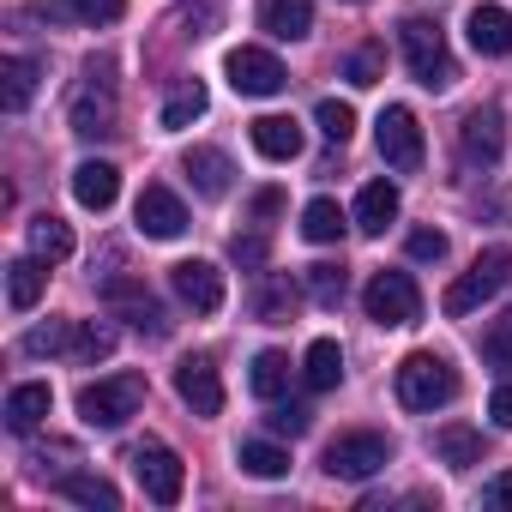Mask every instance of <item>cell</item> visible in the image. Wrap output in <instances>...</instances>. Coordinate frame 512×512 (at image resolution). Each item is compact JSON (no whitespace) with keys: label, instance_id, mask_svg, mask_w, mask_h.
Returning a JSON list of instances; mask_svg holds the SVG:
<instances>
[{"label":"cell","instance_id":"obj_1","mask_svg":"<svg viewBox=\"0 0 512 512\" xmlns=\"http://www.w3.org/2000/svg\"><path fill=\"white\" fill-rule=\"evenodd\" d=\"M398 49H404V67H410L416 85H428V91H452L458 85V61H452L446 31L434 19H404L398 25Z\"/></svg>","mask_w":512,"mask_h":512},{"label":"cell","instance_id":"obj_2","mask_svg":"<svg viewBox=\"0 0 512 512\" xmlns=\"http://www.w3.org/2000/svg\"><path fill=\"white\" fill-rule=\"evenodd\" d=\"M452 398H458V374L446 356H434V350L404 356V368H398V404L404 410H440Z\"/></svg>","mask_w":512,"mask_h":512},{"label":"cell","instance_id":"obj_3","mask_svg":"<svg viewBox=\"0 0 512 512\" xmlns=\"http://www.w3.org/2000/svg\"><path fill=\"white\" fill-rule=\"evenodd\" d=\"M326 476H338V482H368V476H380L386 464H392V440L386 434H374V428H350V434H338L332 446H326Z\"/></svg>","mask_w":512,"mask_h":512},{"label":"cell","instance_id":"obj_4","mask_svg":"<svg viewBox=\"0 0 512 512\" xmlns=\"http://www.w3.org/2000/svg\"><path fill=\"white\" fill-rule=\"evenodd\" d=\"M139 404H145V374H109L79 392V416L91 428H121L127 416H139Z\"/></svg>","mask_w":512,"mask_h":512},{"label":"cell","instance_id":"obj_5","mask_svg":"<svg viewBox=\"0 0 512 512\" xmlns=\"http://www.w3.org/2000/svg\"><path fill=\"white\" fill-rule=\"evenodd\" d=\"M506 284H512V247H488V253H476V266L446 290V314H476V308L494 302Z\"/></svg>","mask_w":512,"mask_h":512},{"label":"cell","instance_id":"obj_6","mask_svg":"<svg viewBox=\"0 0 512 512\" xmlns=\"http://www.w3.org/2000/svg\"><path fill=\"white\" fill-rule=\"evenodd\" d=\"M67 127L79 139H109L115 133V79H109V67H85V85L67 103Z\"/></svg>","mask_w":512,"mask_h":512},{"label":"cell","instance_id":"obj_7","mask_svg":"<svg viewBox=\"0 0 512 512\" xmlns=\"http://www.w3.org/2000/svg\"><path fill=\"white\" fill-rule=\"evenodd\" d=\"M362 308L374 326H416L422 320V290L410 272H374V284L362 290Z\"/></svg>","mask_w":512,"mask_h":512},{"label":"cell","instance_id":"obj_8","mask_svg":"<svg viewBox=\"0 0 512 512\" xmlns=\"http://www.w3.org/2000/svg\"><path fill=\"white\" fill-rule=\"evenodd\" d=\"M133 476H139L145 500H157V506H175V500H181V488H187V464H181L163 440L133 446Z\"/></svg>","mask_w":512,"mask_h":512},{"label":"cell","instance_id":"obj_9","mask_svg":"<svg viewBox=\"0 0 512 512\" xmlns=\"http://www.w3.org/2000/svg\"><path fill=\"white\" fill-rule=\"evenodd\" d=\"M374 139H380V157H386V169H398V175H416V169H422V127H416V115H410L404 103L380 109V121H374Z\"/></svg>","mask_w":512,"mask_h":512},{"label":"cell","instance_id":"obj_10","mask_svg":"<svg viewBox=\"0 0 512 512\" xmlns=\"http://www.w3.org/2000/svg\"><path fill=\"white\" fill-rule=\"evenodd\" d=\"M103 302H109L133 332H145V338H169V314H163V302H157L139 278H109V284H103Z\"/></svg>","mask_w":512,"mask_h":512},{"label":"cell","instance_id":"obj_11","mask_svg":"<svg viewBox=\"0 0 512 512\" xmlns=\"http://www.w3.org/2000/svg\"><path fill=\"white\" fill-rule=\"evenodd\" d=\"M223 73H229V85H235L241 97H278V91L290 85V73H284V61H278L272 49H229Z\"/></svg>","mask_w":512,"mask_h":512},{"label":"cell","instance_id":"obj_12","mask_svg":"<svg viewBox=\"0 0 512 512\" xmlns=\"http://www.w3.org/2000/svg\"><path fill=\"white\" fill-rule=\"evenodd\" d=\"M169 284H175V296H181L193 314H217V308H223V272H217L211 260H181V266H169Z\"/></svg>","mask_w":512,"mask_h":512},{"label":"cell","instance_id":"obj_13","mask_svg":"<svg viewBox=\"0 0 512 512\" xmlns=\"http://www.w3.org/2000/svg\"><path fill=\"white\" fill-rule=\"evenodd\" d=\"M175 392H181V404H187L193 416H217V410H223L217 362H211V356H187V362L175 368Z\"/></svg>","mask_w":512,"mask_h":512},{"label":"cell","instance_id":"obj_14","mask_svg":"<svg viewBox=\"0 0 512 512\" xmlns=\"http://www.w3.org/2000/svg\"><path fill=\"white\" fill-rule=\"evenodd\" d=\"M133 217H139V229H145L151 241H175V235L187 229V205H181V199H175L169 187H157V181H151V187L139 193Z\"/></svg>","mask_w":512,"mask_h":512},{"label":"cell","instance_id":"obj_15","mask_svg":"<svg viewBox=\"0 0 512 512\" xmlns=\"http://www.w3.org/2000/svg\"><path fill=\"white\" fill-rule=\"evenodd\" d=\"M458 145H464V157H470V163L494 169V163H500V145H506L500 109H494V103H488V109H470V115H464V127H458Z\"/></svg>","mask_w":512,"mask_h":512},{"label":"cell","instance_id":"obj_16","mask_svg":"<svg viewBox=\"0 0 512 512\" xmlns=\"http://www.w3.org/2000/svg\"><path fill=\"white\" fill-rule=\"evenodd\" d=\"M181 175L193 181V193H199V199H223V193H229V175H235V163H229L217 145H193V151L181 157Z\"/></svg>","mask_w":512,"mask_h":512},{"label":"cell","instance_id":"obj_17","mask_svg":"<svg viewBox=\"0 0 512 512\" xmlns=\"http://www.w3.org/2000/svg\"><path fill=\"white\" fill-rule=\"evenodd\" d=\"M49 410H55L49 380H25V386L7 392V428H13V434H37V428L49 422Z\"/></svg>","mask_w":512,"mask_h":512},{"label":"cell","instance_id":"obj_18","mask_svg":"<svg viewBox=\"0 0 512 512\" xmlns=\"http://www.w3.org/2000/svg\"><path fill=\"white\" fill-rule=\"evenodd\" d=\"M260 31L278 43H302L314 31V0H260Z\"/></svg>","mask_w":512,"mask_h":512},{"label":"cell","instance_id":"obj_19","mask_svg":"<svg viewBox=\"0 0 512 512\" xmlns=\"http://www.w3.org/2000/svg\"><path fill=\"white\" fill-rule=\"evenodd\" d=\"M115 193H121V169H115V163L97 157V163H79V169H73V199H79L85 211H109Z\"/></svg>","mask_w":512,"mask_h":512},{"label":"cell","instance_id":"obj_20","mask_svg":"<svg viewBox=\"0 0 512 512\" xmlns=\"http://www.w3.org/2000/svg\"><path fill=\"white\" fill-rule=\"evenodd\" d=\"M253 151L272 163H290V157H302V127L290 115H260L253 121Z\"/></svg>","mask_w":512,"mask_h":512},{"label":"cell","instance_id":"obj_21","mask_svg":"<svg viewBox=\"0 0 512 512\" xmlns=\"http://www.w3.org/2000/svg\"><path fill=\"white\" fill-rule=\"evenodd\" d=\"M31 97H37V61L31 55H7L0 61V109L19 115V109H31Z\"/></svg>","mask_w":512,"mask_h":512},{"label":"cell","instance_id":"obj_22","mask_svg":"<svg viewBox=\"0 0 512 512\" xmlns=\"http://www.w3.org/2000/svg\"><path fill=\"white\" fill-rule=\"evenodd\" d=\"M398 217V187L392 181H368L356 193V229L362 235H386V223Z\"/></svg>","mask_w":512,"mask_h":512},{"label":"cell","instance_id":"obj_23","mask_svg":"<svg viewBox=\"0 0 512 512\" xmlns=\"http://www.w3.org/2000/svg\"><path fill=\"white\" fill-rule=\"evenodd\" d=\"M470 49L476 55H512V13L506 7H476L470 13Z\"/></svg>","mask_w":512,"mask_h":512},{"label":"cell","instance_id":"obj_24","mask_svg":"<svg viewBox=\"0 0 512 512\" xmlns=\"http://www.w3.org/2000/svg\"><path fill=\"white\" fill-rule=\"evenodd\" d=\"M296 302H302V290L290 284V272H266L260 278V296H253V314H260L266 326H284L296 314Z\"/></svg>","mask_w":512,"mask_h":512},{"label":"cell","instance_id":"obj_25","mask_svg":"<svg viewBox=\"0 0 512 512\" xmlns=\"http://www.w3.org/2000/svg\"><path fill=\"white\" fill-rule=\"evenodd\" d=\"M302 380H308V392H332L344 380V350L332 338H314L308 356H302Z\"/></svg>","mask_w":512,"mask_h":512},{"label":"cell","instance_id":"obj_26","mask_svg":"<svg viewBox=\"0 0 512 512\" xmlns=\"http://www.w3.org/2000/svg\"><path fill=\"white\" fill-rule=\"evenodd\" d=\"M434 458L452 464V470H470V464H482V434L464 428V422H446V428L434 434Z\"/></svg>","mask_w":512,"mask_h":512},{"label":"cell","instance_id":"obj_27","mask_svg":"<svg viewBox=\"0 0 512 512\" xmlns=\"http://www.w3.org/2000/svg\"><path fill=\"white\" fill-rule=\"evenodd\" d=\"M55 488H61L73 506H91V512H115V506H121L115 482H109V476H91V470H73V476H61Z\"/></svg>","mask_w":512,"mask_h":512},{"label":"cell","instance_id":"obj_28","mask_svg":"<svg viewBox=\"0 0 512 512\" xmlns=\"http://www.w3.org/2000/svg\"><path fill=\"white\" fill-rule=\"evenodd\" d=\"M43 266H49V260H37V253H31V260H13V266H7V302H13L19 314L43 302V284H49Z\"/></svg>","mask_w":512,"mask_h":512},{"label":"cell","instance_id":"obj_29","mask_svg":"<svg viewBox=\"0 0 512 512\" xmlns=\"http://www.w3.org/2000/svg\"><path fill=\"white\" fill-rule=\"evenodd\" d=\"M235 464H241L247 476H260V482H278V476H290V452H284L278 440H241Z\"/></svg>","mask_w":512,"mask_h":512},{"label":"cell","instance_id":"obj_30","mask_svg":"<svg viewBox=\"0 0 512 512\" xmlns=\"http://www.w3.org/2000/svg\"><path fill=\"white\" fill-rule=\"evenodd\" d=\"M205 103H211V97H205V85H199V79H181V85L169 91V103H163V127H169V133L193 127V121L205 115Z\"/></svg>","mask_w":512,"mask_h":512},{"label":"cell","instance_id":"obj_31","mask_svg":"<svg viewBox=\"0 0 512 512\" xmlns=\"http://www.w3.org/2000/svg\"><path fill=\"white\" fill-rule=\"evenodd\" d=\"M31 253H37V260H49V266H61L67 260V253H73V229L61 223V217H31Z\"/></svg>","mask_w":512,"mask_h":512},{"label":"cell","instance_id":"obj_32","mask_svg":"<svg viewBox=\"0 0 512 512\" xmlns=\"http://www.w3.org/2000/svg\"><path fill=\"white\" fill-rule=\"evenodd\" d=\"M247 386H253V398H278V392L290 386V356H284V350H260V356H253Z\"/></svg>","mask_w":512,"mask_h":512},{"label":"cell","instance_id":"obj_33","mask_svg":"<svg viewBox=\"0 0 512 512\" xmlns=\"http://www.w3.org/2000/svg\"><path fill=\"white\" fill-rule=\"evenodd\" d=\"M67 356H73V362H109V356H115V332H109L103 320H79Z\"/></svg>","mask_w":512,"mask_h":512},{"label":"cell","instance_id":"obj_34","mask_svg":"<svg viewBox=\"0 0 512 512\" xmlns=\"http://www.w3.org/2000/svg\"><path fill=\"white\" fill-rule=\"evenodd\" d=\"M344 229H350V217L338 211V199H314V205L302 211V235H308V241H320V247H326V241H338Z\"/></svg>","mask_w":512,"mask_h":512},{"label":"cell","instance_id":"obj_35","mask_svg":"<svg viewBox=\"0 0 512 512\" xmlns=\"http://www.w3.org/2000/svg\"><path fill=\"white\" fill-rule=\"evenodd\" d=\"M344 79L362 85V91L380 85V79H386V49H380V43H362L356 55H344Z\"/></svg>","mask_w":512,"mask_h":512},{"label":"cell","instance_id":"obj_36","mask_svg":"<svg viewBox=\"0 0 512 512\" xmlns=\"http://www.w3.org/2000/svg\"><path fill=\"white\" fill-rule=\"evenodd\" d=\"M314 121H320V133H326L332 145H350V133H356V109H350V103H338V97H320Z\"/></svg>","mask_w":512,"mask_h":512},{"label":"cell","instance_id":"obj_37","mask_svg":"<svg viewBox=\"0 0 512 512\" xmlns=\"http://www.w3.org/2000/svg\"><path fill=\"white\" fill-rule=\"evenodd\" d=\"M67 344H73V320H49L25 332V356H67Z\"/></svg>","mask_w":512,"mask_h":512},{"label":"cell","instance_id":"obj_38","mask_svg":"<svg viewBox=\"0 0 512 512\" xmlns=\"http://www.w3.org/2000/svg\"><path fill=\"white\" fill-rule=\"evenodd\" d=\"M344 290H350L344 266H308V296H314L320 308H338V302H344Z\"/></svg>","mask_w":512,"mask_h":512},{"label":"cell","instance_id":"obj_39","mask_svg":"<svg viewBox=\"0 0 512 512\" xmlns=\"http://www.w3.org/2000/svg\"><path fill=\"white\" fill-rule=\"evenodd\" d=\"M266 428H272V434H284V440H296V434H308V428H314V410H308V404H278V410L266 416Z\"/></svg>","mask_w":512,"mask_h":512},{"label":"cell","instance_id":"obj_40","mask_svg":"<svg viewBox=\"0 0 512 512\" xmlns=\"http://www.w3.org/2000/svg\"><path fill=\"white\" fill-rule=\"evenodd\" d=\"M482 356H488V368H500V374H512V320H500V326H488V338H482Z\"/></svg>","mask_w":512,"mask_h":512},{"label":"cell","instance_id":"obj_41","mask_svg":"<svg viewBox=\"0 0 512 512\" xmlns=\"http://www.w3.org/2000/svg\"><path fill=\"white\" fill-rule=\"evenodd\" d=\"M410 260L440 266V260H446V235H440V229H410Z\"/></svg>","mask_w":512,"mask_h":512},{"label":"cell","instance_id":"obj_42","mask_svg":"<svg viewBox=\"0 0 512 512\" xmlns=\"http://www.w3.org/2000/svg\"><path fill=\"white\" fill-rule=\"evenodd\" d=\"M229 260L247 266V272H253V266H266V235H260V229H253V235H235V241H229Z\"/></svg>","mask_w":512,"mask_h":512},{"label":"cell","instance_id":"obj_43","mask_svg":"<svg viewBox=\"0 0 512 512\" xmlns=\"http://www.w3.org/2000/svg\"><path fill=\"white\" fill-rule=\"evenodd\" d=\"M127 13V0H79V25H115Z\"/></svg>","mask_w":512,"mask_h":512},{"label":"cell","instance_id":"obj_44","mask_svg":"<svg viewBox=\"0 0 512 512\" xmlns=\"http://www.w3.org/2000/svg\"><path fill=\"white\" fill-rule=\"evenodd\" d=\"M37 19H55V25H73L79 19V0H31Z\"/></svg>","mask_w":512,"mask_h":512},{"label":"cell","instance_id":"obj_45","mask_svg":"<svg viewBox=\"0 0 512 512\" xmlns=\"http://www.w3.org/2000/svg\"><path fill=\"white\" fill-rule=\"evenodd\" d=\"M278 205H284V193H278V187H266V193H253L247 217H253V223H266V217H278Z\"/></svg>","mask_w":512,"mask_h":512},{"label":"cell","instance_id":"obj_46","mask_svg":"<svg viewBox=\"0 0 512 512\" xmlns=\"http://www.w3.org/2000/svg\"><path fill=\"white\" fill-rule=\"evenodd\" d=\"M488 416H494V428H512V386H494V398H488Z\"/></svg>","mask_w":512,"mask_h":512},{"label":"cell","instance_id":"obj_47","mask_svg":"<svg viewBox=\"0 0 512 512\" xmlns=\"http://www.w3.org/2000/svg\"><path fill=\"white\" fill-rule=\"evenodd\" d=\"M482 500H488V506H512V470H500V476H488V488H482Z\"/></svg>","mask_w":512,"mask_h":512},{"label":"cell","instance_id":"obj_48","mask_svg":"<svg viewBox=\"0 0 512 512\" xmlns=\"http://www.w3.org/2000/svg\"><path fill=\"white\" fill-rule=\"evenodd\" d=\"M350 7H368V0H350Z\"/></svg>","mask_w":512,"mask_h":512}]
</instances>
